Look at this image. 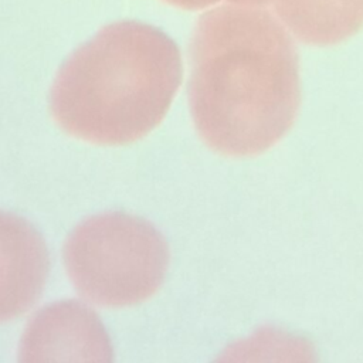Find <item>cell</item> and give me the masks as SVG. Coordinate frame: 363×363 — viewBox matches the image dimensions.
<instances>
[{
  "label": "cell",
  "mask_w": 363,
  "mask_h": 363,
  "mask_svg": "<svg viewBox=\"0 0 363 363\" xmlns=\"http://www.w3.org/2000/svg\"><path fill=\"white\" fill-rule=\"evenodd\" d=\"M48 268L40 233L24 218L0 211V322L23 315L38 301Z\"/></svg>",
  "instance_id": "cell-4"
},
{
  "label": "cell",
  "mask_w": 363,
  "mask_h": 363,
  "mask_svg": "<svg viewBox=\"0 0 363 363\" xmlns=\"http://www.w3.org/2000/svg\"><path fill=\"white\" fill-rule=\"evenodd\" d=\"M40 352L104 353L111 359V346L104 326L78 302H61L38 312L23 337L21 359L38 356ZM98 357L102 359L99 354Z\"/></svg>",
  "instance_id": "cell-5"
},
{
  "label": "cell",
  "mask_w": 363,
  "mask_h": 363,
  "mask_svg": "<svg viewBox=\"0 0 363 363\" xmlns=\"http://www.w3.org/2000/svg\"><path fill=\"white\" fill-rule=\"evenodd\" d=\"M64 264L82 298L101 306H130L160 288L169 250L146 220L106 213L82 221L69 234Z\"/></svg>",
  "instance_id": "cell-3"
},
{
  "label": "cell",
  "mask_w": 363,
  "mask_h": 363,
  "mask_svg": "<svg viewBox=\"0 0 363 363\" xmlns=\"http://www.w3.org/2000/svg\"><path fill=\"white\" fill-rule=\"evenodd\" d=\"M275 16L299 41L340 44L363 28V0H275Z\"/></svg>",
  "instance_id": "cell-6"
},
{
  "label": "cell",
  "mask_w": 363,
  "mask_h": 363,
  "mask_svg": "<svg viewBox=\"0 0 363 363\" xmlns=\"http://www.w3.org/2000/svg\"><path fill=\"white\" fill-rule=\"evenodd\" d=\"M189 102L204 143L230 157L261 155L292 128L301 106L292 34L265 7L206 11L190 43Z\"/></svg>",
  "instance_id": "cell-1"
},
{
  "label": "cell",
  "mask_w": 363,
  "mask_h": 363,
  "mask_svg": "<svg viewBox=\"0 0 363 363\" xmlns=\"http://www.w3.org/2000/svg\"><path fill=\"white\" fill-rule=\"evenodd\" d=\"M275 0H230L231 4H241V6H252V7H267L274 4Z\"/></svg>",
  "instance_id": "cell-8"
},
{
  "label": "cell",
  "mask_w": 363,
  "mask_h": 363,
  "mask_svg": "<svg viewBox=\"0 0 363 363\" xmlns=\"http://www.w3.org/2000/svg\"><path fill=\"white\" fill-rule=\"evenodd\" d=\"M162 1H166L172 6L186 9V10H200V9H206V7L218 4L221 1L228 3L230 0H162Z\"/></svg>",
  "instance_id": "cell-7"
},
{
  "label": "cell",
  "mask_w": 363,
  "mask_h": 363,
  "mask_svg": "<svg viewBox=\"0 0 363 363\" xmlns=\"http://www.w3.org/2000/svg\"><path fill=\"white\" fill-rule=\"evenodd\" d=\"M180 51L140 21L104 27L60 68L50 94L55 122L95 145H126L164 118L182 82Z\"/></svg>",
  "instance_id": "cell-2"
}]
</instances>
